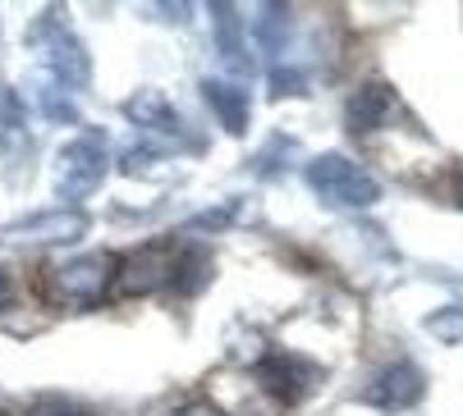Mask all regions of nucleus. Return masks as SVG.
<instances>
[{
  "mask_svg": "<svg viewBox=\"0 0 463 416\" xmlns=\"http://www.w3.org/2000/svg\"><path fill=\"white\" fill-rule=\"evenodd\" d=\"M115 284V261L106 252H83L46 270V302L60 311H79L97 307Z\"/></svg>",
  "mask_w": 463,
  "mask_h": 416,
  "instance_id": "nucleus-1",
  "label": "nucleus"
},
{
  "mask_svg": "<svg viewBox=\"0 0 463 416\" xmlns=\"http://www.w3.org/2000/svg\"><path fill=\"white\" fill-rule=\"evenodd\" d=\"M307 188L326 201V206H340V211H367V206L381 201V183L376 174H367L358 161L340 156V152H326L307 165Z\"/></svg>",
  "mask_w": 463,
  "mask_h": 416,
  "instance_id": "nucleus-2",
  "label": "nucleus"
},
{
  "mask_svg": "<svg viewBox=\"0 0 463 416\" xmlns=\"http://www.w3.org/2000/svg\"><path fill=\"white\" fill-rule=\"evenodd\" d=\"M28 37H33V46L42 51V64H46V74L60 83V88H88L92 83V60H88V46L64 28L55 14H46V19H37L33 28H28Z\"/></svg>",
  "mask_w": 463,
  "mask_h": 416,
  "instance_id": "nucleus-3",
  "label": "nucleus"
},
{
  "mask_svg": "<svg viewBox=\"0 0 463 416\" xmlns=\"http://www.w3.org/2000/svg\"><path fill=\"white\" fill-rule=\"evenodd\" d=\"M110 170V152H106V137L101 133H79L70 147L55 156V192L64 201H83L88 192L101 188Z\"/></svg>",
  "mask_w": 463,
  "mask_h": 416,
  "instance_id": "nucleus-4",
  "label": "nucleus"
},
{
  "mask_svg": "<svg viewBox=\"0 0 463 416\" xmlns=\"http://www.w3.org/2000/svg\"><path fill=\"white\" fill-rule=\"evenodd\" d=\"M88 234V216L79 206H51V211H28L10 225H0V238L5 243H42V247H55V243H79Z\"/></svg>",
  "mask_w": 463,
  "mask_h": 416,
  "instance_id": "nucleus-5",
  "label": "nucleus"
},
{
  "mask_svg": "<svg viewBox=\"0 0 463 416\" xmlns=\"http://www.w3.org/2000/svg\"><path fill=\"white\" fill-rule=\"evenodd\" d=\"M175 270H179V256H175L170 247L152 243V247L128 252V256L115 265V284H110V289L124 293V298H138V293H152V289L170 284Z\"/></svg>",
  "mask_w": 463,
  "mask_h": 416,
  "instance_id": "nucleus-6",
  "label": "nucleus"
},
{
  "mask_svg": "<svg viewBox=\"0 0 463 416\" xmlns=\"http://www.w3.org/2000/svg\"><path fill=\"white\" fill-rule=\"evenodd\" d=\"M422 389H427V375L413 362H390V366H381L367 380L363 402L367 407H381V411H404V407H413L422 398Z\"/></svg>",
  "mask_w": 463,
  "mask_h": 416,
  "instance_id": "nucleus-7",
  "label": "nucleus"
},
{
  "mask_svg": "<svg viewBox=\"0 0 463 416\" xmlns=\"http://www.w3.org/2000/svg\"><path fill=\"white\" fill-rule=\"evenodd\" d=\"M385 119H400V101H394V92L385 88V83H367V88H358L354 97H349V106H345V124L354 128V133H376Z\"/></svg>",
  "mask_w": 463,
  "mask_h": 416,
  "instance_id": "nucleus-8",
  "label": "nucleus"
},
{
  "mask_svg": "<svg viewBox=\"0 0 463 416\" xmlns=\"http://www.w3.org/2000/svg\"><path fill=\"white\" fill-rule=\"evenodd\" d=\"M257 380H261V389L280 393L285 402H298L307 393L303 380H312V366L298 362V357H289V353H280V357H267V362L257 366Z\"/></svg>",
  "mask_w": 463,
  "mask_h": 416,
  "instance_id": "nucleus-9",
  "label": "nucleus"
},
{
  "mask_svg": "<svg viewBox=\"0 0 463 416\" xmlns=\"http://www.w3.org/2000/svg\"><path fill=\"white\" fill-rule=\"evenodd\" d=\"M124 115L138 128H152V133H179V115H175V106L161 88H138L124 101Z\"/></svg>",
  "mask_w": 463,
  "mask_h": 416,
  "instance_id": "nucleus-10",
  "label": "nucleus"
},
{
  "mask_svg": "<svg viewBox=\"0 0 463 416\" xmlns=\"http://www.w3.org/2000/svg\"><path fill=\"white\" fill-rule=\"evenodd\" d=\"M248 32H252V46L261 51V55H285V46H289V32H294V19H289V10L285 5H257V14L248 19Z\"/></svg>",
  "mask_w": 463,
  "mask_h": 416,
  "instance_id": "nucleus-11",
  "label": "nucleus"
},
{
  "mask_svg": "<svg viewBox=\"0 0 463 416\" xmlns=\"http://www.w3.org/2000/svg\"><path fill=\"white\" fill-rule=\"evenodd\" d=\"M203 97H207V106L216 110V119H221V128H225V133H234V137H239V133L248 128V110H252V101H248V92H243V88L207 79V83H203Z\"/></svg>",
  "mask_w": 463,
  "mask_h": 416,
  "instance_id": "nucleus-12",
  "label": "nucleus"
},
{
  "mask_svg": "<svg viewBox=\"0 0 463 416\" xmlns=\"http://www.w3.org/2000/svg\"><path fill=\"white\" fill-rule=\"evenodd\" d=\"M212 14H216V51H221V60L234 69V74H248L252 60H248V46H243V19H239V10L234 5H212Z\"/></svg>",
  "mask_w": 463,
  "mask_h": 416,
  "instance_id": "nucleus-13",
  "label": "nucleus"
},
{
  "mask_svg": "<svg viewBox=\"0 0 463 416\" xmlns=\"http://www.w3.org/2000/svg\"><path fill=\"white\" fill-rule=\"evenodd\" d=\"M33 101H37L42 119H51V124H79V101H74V92L60 88L55 79L42 83V88L33 92Z\"/></svg>",
  "mask_w": 463,
  "mask_h": 416,
  "instance_id": "nucleus-14",
  "label": "nucleus"
},
{
  "mask_svg": "<svg viewBox=\"0 0 463 416\" xmlns=\"http://www.w3.org/2000/svg\"><path fill=\"white\" fill-rule=\"evenodd\" d=\"M152 416H225L221 402L203 398V393H179V398H165Z\"/></svg>",
  "mask_w": 463,
  "mask_h": 416,
  "instance_id": "nucleus-15",
  "label": "nucleus"
},
{
  "mask_svg": "<svg viewBox=\"0 0 463 416\" xmlns=\"http://www.w3.org/2000/svg\"><path fill=\"white\" fill-rule=\"evenodd\" d=\"M156 165H161V147H147V143L128 147V152L119 156V170H124L128 179H138V174H147V170H156Z\"/></svg>",
  "mask_w": 463,
  "mask_h": 416,
  "instance_id": "nucleus-16",
  "label": "nucleus"
},
{
  "mask_svg": "<svg viewBox=\"0 0 463 416\" xmlns=\"http://www.w3.org/2000/svg\"><path fill=\"white\" fill-rule=\"evenodd\" d=\"M28 416H97L92 407H83V402H74V398H37L33 407H28Z\"/></svg>",
  "mask_w": 463,
  "mask_h": 416,
  "instance_id": "nucleus-17",
  "label": "nucleus"
},
{
  "mask_svg": "<svg viewBox=\"0 0 463 416\" xmlns=\"http://www.w3.org/2000/svg\"><path fill=\"white\" fill-rule=\"evenodd\" d=\"M427 329L436 338H445V343H458L463 338V311L458 307H445L440 316H427Z\"/></svg>",
  "mask_w": 463,
  "mask_h": 416,
  "instance_id": "nucleus-18",
  "label": "nucleus"
},
{
  "mask_svg": "<svg viewBox=\"0 0 463 416\" xmlns=\"http://www.w3.org/2000/svg\"><path fill=\"white\" fill-rule=\"evenodd\" d=\"M307 79L298 69H271V97H303Z\"/></svg>",
  "mask_w": 463,
  "mask_h": 416,
  "instance_id": "nucleus-19",
  "label": "nucleus"
},
{
  "mask_svg": "<svg viewBox=\"0 0 463 416\" xmlns=\"http://www.w3.org/2000/svg\"><path fill=\"white\" fill-rule=\"evenodd\" d=\"M10 298V274H5V265H0V302Z\"/></svg>",
  "mask_w": 463,
  "mask_h": 416,
  "instance_id": "nucleus-20",
  "label": "nucleus"
},
{
  "mask_svg": "<svg viewBox=\"0 0 463 416\" xmlns=\"http://www.w3.org/2000/svg\"><path fill=\"white\" fill-rule=\"evenodd\" d=\"M458 206H463V170H458Z\"/></svg>",
  "mask_w": 463,
  "mask_h": 416,
  "instance_id": "nucleus-21",
  "label": "nucleus"
}]
</instances>
